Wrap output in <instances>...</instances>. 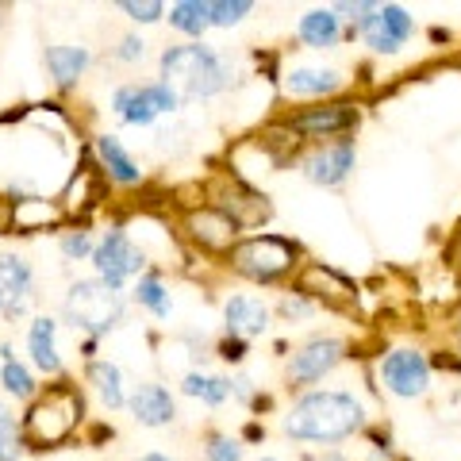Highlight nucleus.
Returning <instances> with one entry per match:
<instances>
[{
  "mask_svg": "<svg viewBox=\"0 0 461 461\" xmlns=\"http://www.w3.org/2000/svg\"><path fill=\"white\" fill-rule=\"evenodd\" d=\"M362 427V403L346 393H308L285 415V430L304 442H339Z\"/></svg>",
  "mask_w": 461,
  "mask_h": 461,
  "instance_id": "f257e3e1",
  "label": "nucleus"
},
{
  "mask_svg": "<svg viewBox=\"0 0 461 461\" xmlns=\"http://www.w3.org/2000/svg\"><path fill=\"white\" fill-rule=\"evenodd\" d=\"M162 77L181 100L215 96L220 89H227L230 66L208 47H173L162 54Z\"/></svg>",
  "mask_w": 461,
  "mask_h": 461,
  "instance_id": "f03ea898",
  "label": "nucleus"
},
{
  "mask_svg": "<svg viewBox=\"0 0 461 461\" xmlns=\"http://www.w3.org/2000/svg\"><path fill=\"white\" fill-rule=\"evenodd\" d=\"M77 415H81V396L69 384H58L42 400H35V408L27 411L23 435H27V442L54 446L77 427Z\"/></svg>",
  "mask_w": 461,
  "mask_h": 461,
  "instance_id": "7ed1b4c3",
  "label": "nucleus"
},
{
  "mask_svg": "<svg viewBox=\"0 0 461 461\" xmlns=\"http://www.w3.org/2000/svg\"><path fill=\"white\" fill-rule=\"evenodd\" d=\"M66 315H69V323L89 330V335H104V330L120 323L123 300L104 281H77L66 296Z\"/></svg>",
  "mask_w": 461,
  "mask_h": 461,
  "instance_id": "20e7f679",
  "label": "nucleus"
},
{
  "mask_svg": "<svg viewBox=\"0 0 461 461\" xmlns=\"http://www.w3.org/2000/svg\"><path fill=\"white\" fill-rule=\"evenodd\" d=\"M230 262H235L239 273H247L254 281H273L281 277L285 269H293L296 262V250L293 242H285L277 235H258V239H247L230 250Z\"/></svg>",
  "mask_w": 461,
  "mask_h": 461,
  "instance_id": "39448f33",
  "label": "nucleus"
},
{
  "mask_svg": "<svg viewBox=\"0 0 461 461\" xmlns=\"http://www.w3.org/2000/svg\"><path fill=\"white\" fill-rule=\"evenodd\" d=\"M181 104V96L169 89L166 81L158 85H127V89H120L112 96V108L120 112L123 123H135V127H147L154 123L158 115H166Z\"/></svg>",
  "mask_w": 461,
  "mask_h": 461,
  "instance_id": "423d86ee",
  "label": "nucleus"
},
{
  "mask_svg": "<svg viewBox=\"0 0 461 461\" xmlns=\"http://www.w3.org/2000/svg\"><path fill=\"white\" fill-rule=\"evenodd\" d=\"M93 266L108 288H120L127 277H135L142 269V250L123 235V230H108L93 250Z\"/></svg>",
  "mask_w": 461,
  "mask_h": 461,
  "instance_id": "0eeeda50",
  "label": "nucleus"
},
{
  "mask_svg": "<svg viewBox=\"0 0 461 461\" xmlns=\"http://www.w3.org/2000/svg\"><path fill=\"white\" fill-rule=\"evenodd\" d=\"M381 381L393 388L396 396H423L430 384V366L423 362V354H415V350H393L381 362Z\"/></svg>",
  "mask_w": 461,
  "mask_h": 461,
  "instance_id": "6e6552de",
  "label": "nucleus"
},
{
  "mask_svg": "<svg viewBox=\"0 0 461 461\" xmlns=\"http://www.w3.org/2000/svg\"><path fill=\"white\" fill-rule=\"evenodd\" d=\"M411 27H415L411 16L400 5H377V16L362 27V35L377 54H393V50H400L403 42H408Z\"/></svg>",
  "mask_w": 461,
  "mask_h": 461,
  "instance_id": "1a4fd4ad",
  "label": "nucleus"
},
{
  "mask_svg": "<svg viewBox=\"0 0 461 461\" xmlns=\"http://www.w3.org/2000/svg\"><path fill=\"white\" fill-rule=\"evenodd\" d=\"M300 296H312V300H320L327 308H339V312L354 308V285L327 266H308L300 273Z\"/></svg>",
  "mask_w": 461,
  "mask_h": 461,
  "instance_id": "9d476101",
  "label": "nucleus"
},
{
  "mask_svg": "<svg viewBox=\"0 0 461 461\" xmlns=\"http://www.w3.org/2000/svg\"><path fill=\"white\" fill-rule=\"evenodd\" d=\"M339 357H342V342L339 339H312L308 346H300V350L293 354L288 373H293V381L312 384V381H320L323 373L335 369Z\"/></svg>",
  "mask_w": 461,
  "mask_h": 461,
  "instance_id": "9b49d317",
  "label": "nucleus"
},
{
  "mask_svg": "<svg viewBox=\"0 0 461 461\" xmlns=\"http://www.w3.org/2000/svg\"><path fill=\"white\" fill-rule=\"evenodd\" d=\"M357 123V112L350 104H330V108H308L293 120V131L296 135H308V139H335L342 131H350Z\"/></svg>",
  "mask_w": 461,
  "mask_h": 461,
  "instance_id": "f8f14e48",
  "label": "nucleus"
},
{
  "mask_svg": "<svg viewBox=\"0 0 461 461\" xmlns=\"http://www.w3.org/2000/svg\"><path fill=\"white\" fill-rule=\"evenodd\" d=\"M350 169H354V142L350 139L330 142V147L315 150L304 162V173L315 185H339V181H346V173Z\"/></svg>",
  "mask_w": 461,
  "mask_h": 461,
  "instance_id": "ddd939ff",
  "label": "nucleus"
},
{
  "mask_svg": "<svg viewBox=\"0 0 461 461\" xmlns=\"http://www.w3.org/2000/svg\"><path fill=\"white\" fill-rule=\"evenodd\" d=\"M32 300V266L23 258H0V312L20 315Z\"/></svg>",
  "mask_w": 461,
  "mask_h": 461,
  "instance_id": "4468645a",
  "label": "nucleus"
},
{
  "mask_svg": "<svg viewBox=\"0 0 461 461\" xmlns=\"http://www.w3.org/2000/svg\"><path fill=\"white\" fill-rule=\"evenodd\" d=\"M189 235L200 242V247H208V250H230L239 227L230 223L220 208H200V212L189 215Z\"/></svg>",
  "mask_w": 461,
  "mask_h": 461,
  "instance_id": "2eb2a0df",
  "label": "nucleus"
},
{
  "mask_svg": "<svg viewBox=\"0 0 461 461\" xmlns=\"http://www.w3.org/2000/svg\"><path fill=\"white\" fill-rule=\"evenodd\" d=\"M223 320H227V330L235 339H254V335H262L266 330L269 308L258 296H235V300H227Z\"/></svg>",
  "mask_w": 461,
  "mask_h": 461,
  "instance_id": "dca6fc26",
  "label": "nucleus"
},
{
  "mask_svg": "<svg viewBox=\"0 0 461 461\" xmlns=\"http://www.w3.org/2000/svg\"><path fill=\"white\" fill-rule=\"evenodd\" d=\"M131 411L142 427H166L173 420V396L162 384H142L131 396Z\"/></svg>",
  "mask_w": 461,
  "mask_h": 461,
  "instance_id": "f3484780",
  "label": "nucleus"
},
{
  "mask_svg": "<svg viewBox=\"0 0 461 461\" xmlns=\"http://www.w3.org/2000/svg\"><path fill=\"white\" fill-rule=\"evenodd\" d=\"M339 35H342V23L335 16V8H315V12H308V16L300 20V39H304L308 47H320V50L335 47Z\"/></svg>",
  "mask_w": 461,
  "mask_h": 461,
  "instance_id": "a211bd4d",
  "label": "nucleus"
},
{
  "mask_svg": "<svg viewBox=\"0 0 461 461\" xmlns=\"http://www.w3.org/2000/svg\"><path fill=\"white\" fill-rule=\"evenodd\" d=\"M96 154H100L104 169H108L120 185H135V181L142 177L139 166H135V158L120 147V139H115V135H100V139H96Z\"/></svg>",
  "mask_w": 461,
  "mask_h": 461,
  "instance_id": "6ab92c4d",
  "label": "nucleus"
},
{
  "mask_svg": "<svg viewBox=\"0 0 461 461\" xmlns=\"http://www.w3.org/2000/svg\"><path fill=\"white\" fill-rule=\"evenodd\" d=\"M27 350H32V362L42 373H58L62 369V357H58V346H54V320H35L32 323V335H27Z\"/></svg>",
  "mask_w": 461,
  "mask_h": 461,
  "instance_id": "aec40b11",
  "label": "nucleus"
},
{
  "mask_svg": "<svg viewBox=\"0 0 461 461\" xmlns=\"http://www.w3.org/2000/svg\"><path fill=\"white\" fill-rule=\"evenodd\" d=\"M47 66H50L54 81L62 85V89H69V85L89 69V50L85 47H50L47 50Z\"/></svg>",
  "mask_w": 461,
  "mask_h": 461,
  "instance_id": "412c9836",
  "label": "nucleus"
},
{
  "mask_svg": "<svg viewBox=\"0 0 461 461\" xmlns=\"http://www.w3.org/2000/svg\"><path fill=\"white\" fill-rule=\"evenodd\" d=\"M339 85H342V77L335 69H293L285 89L293 96H323V93H335Z\"/></svg>",
  "mask_w": 461,
  "mask_h": 461,
  "instance_id": "4be33fe9",
  "label": "nucleus"
},
{
  "mask_svg": "<svg viewBox=\"0 0 461 461\" xmlns=\"http://www.w3.org/2000/svg\"><path fill=\"white\" fill-rule=\"evenodd\" d=\"M169 23L177 27V32H185V35H204L212 27L208 5L204 0H181V5L169 8Z\"/></svg>",
  "mask_w": 461,
  "mask_h": 461,
  "instance_id": "5701e85b",
  "label": "nucleus"
},
{
  "mask_svg": "<svg viewBox=\"0 0 461 461\" xmlns=\"http://www.w3.org/2000/svg\"><path fill=\"white\" fill-rule=\"evenodd\" d=\"M89 381L96 384L100 400L108 403V408H120L123 403V381H120V369H115L112 362H93L89 366Z\"/></svg>",
  "mask_w": 461,
  "mask_h": 461,
  "instance_id": "b1692460",
  "label": "nucleus"
},
{
  "mask_svg": "<svg viewBox=\"0 0 461 461\" xmlns=\"http://www.w3.org/2000/svg\"><path fill=\"white\" fill-rule=\"evenodd\" d=\"M181 388H185L189 396H200L204 403H223L227 393H230V381H223V377H208V373H189V377L181 381Z\"/></svg>",
  "mask_w": 461,
  "mask_h": 461,
  "instance_id": "393cba45",
  "label": "nucleus"
},
{
  "mask_svg": "<svg viewBox=\"0 0 461 461\" xmlns=\"http://www.w3.org/2000/svg\"><path fill=\"white\" fill-rule=\"evenodd\" d=\"M58 220V208L42 204V200H23V204L16 208V227L20 230H35V227H47Z\"/></svg>",
  "mask_w": 461,
  "mask_h": 461,
  "instance_id": "a878e982",
  "label": "nucleus"
},
{
  "mask_svg": "<svg viewBox=\"0 0 461 461\" xmlns=\"http://www.w3.org/2000/svg\"><path fill=\"white\" fill-rule=\"evenodd\" d=\"M0 381H5V388H8V393L16 396V400H32V396H35L32 373H27L20 362H12V357L5 362V369H0Z\"/></svg>",
  "mask_w": 461,
  "mask_h": 461,
  "instance_id": "bb28decb",
  "label": "nucleus"
},
{
  "mask_svg": "<svg viewBox=\"0 0 461 461\" xmlns=\"http://www.w3.org/2000/svg\"><path fill=\"white\" fill-rule=\"evenodd\" d=\"M135 300L139 304H147L154 315H169V296H166V288H162L158 277H142L135 285Z\"/></svg>",
  "mask_w": 461,
  "mask_h": 461,
  "instance_id": "cd10ccee",
  "label": "nucleus"
},
{
  "mask_svg": "<svg viewBox=\"0 0 461 461\" xmlns=\"http://www.w3.org/2000/svg\"><path fill=\"white\" fill-rule=\"evenodd\" d=\"M20 457V427L5 403H0V461H16Z\"/></svg>",
  "mask_w": 461,
  "mask_h": 461,
  "instance_id": "c85d7f7f",
  "label": "nucleus"
},
{
  "mask_svg": "<svg viewBox=\"0 0 461 461\" xmlns=\"http://www.w3.org/2000/svg\"><path fill=\"white\" fill-rule=\"evenodd\" d=\"M247 12H250V0H215V5H208V16H212L215 27L239 23Z\"/></svg>",
  "mask_w": 461,
  "mask_h": 461,
  "instance_id": "c756f323",
  "label": "nucleus"
},
{
  "mask_svg": "<svg viewBox=\"0 0 461 461\" xmlns=\"http://www.w3.org/2000/svg\"><path fill=\"white\" fill-rule=\"evenodd\" d=\"M208 461H242V446L227 435H215L208 442Z\"/></svg>",
  "mask_w": 461,
  "mask_h": 461,
  "instance_id": "7c9ffc66",
  "label": "nucleus"
},
{
  "mask_svg": "<svg viewBox=\"0 0 461 461\" xmlns=\"http://www.w3.org/2000/svg\"><path fill=\"white\" fill-rule=\"evenodd\" d=\"M123 12L139 23H154L158 16H162V5H158V0H142V5L139 0H123Z\"/></svg>",
  "mask_w": 461,
  "mask_h": 461,
  "instance_id": "2f4dec72",
  "label": "nucleus"
},
{
  "mask_svg": "<svg viewBox=\"0 0 461 461\" xmlns=\"http://www.w3.org/2000/svg\"><path fill=\"white\" fill-rule=\"evenodd\" d=\"M93 250V242H89V235H85V230H77V235H66L62 239V254L66 258H85Z\"/></svg>",
  "mask_w": 461,
  "mask_h": 461,
  "instance_id": "473e14b6",
  "label": "nucleus"
},
{
  "mask_svg": "<svg viewBox=\"0 0 461 461\" xmlns=\"http://www.w3.org/2000/svg\"><path fill=\"white\" fill-rule=\"evenodd\" d=\"M120 58H123V62H135V58H142V39L127 35V39L120 42Z\"/></svg>",
  "mask_w": 461,
  "mask_h": 461,
  "instance_id": "72a5a7b5",
  "label": "nucleus"
},
{
  "mask_svg": "<svg viewBox=\"0 0 461 461\" xmlns=\"http://www.w3.org/2000/svg\"><path fill=\"white\" fill-rule=\"evenodd\" d=\"M281 312L293 320V315H308V300H300V296H293V300H285L281 304Z\"/></svg>",
  "mask_w": 461,
  "mask_h": 461,
  "instance_id": "f704fd0d",
  "label": "nucleus"
},
{
  "mask_svg": "<svg viewBox=\"0 0 461 461\" xmlns=\"http://www.w3.org/2000/svg\"><path fill=\"white\" fill-rule=\"evenodd\" d=\"M139 461H169V457H162V454H147V457H139Z\"/></svg>",
  "mask_w": 461,
  "mask_h": 461,
  "instance_id": "c9c22d12",
  "label": "nucleus"
},
{
  "mask_svg": "<svg viewBox=\"0 0 461 461\" xmlns=\"http://www.w3.org/2000/svg\"><path fill=\"white\" fill-rule=\"evenodd\" d=\"M320 461H342V457H339V454H327V457H320Z\"/></svg>",
  "mask_w": 461,
  "mask_h": 461,
  "instance_id": "e433bc0d",
  "label": "nucleus"
},
{
  "mask_svg": "<svg viewBox=\"0 0 461 461\" xmlns=\"http://www.w3.org/2000/svg\"><path fill=\"white\" fill-rule=\"evenodd\" d=\"M266 461H273V457H266Z\"/></svg>",
  "mask_w": 461,
  "mask_h": 461,
  "instance_id": "4c0bfd02",
  "label": "nucleus"
}]
</instances>
